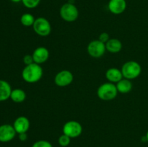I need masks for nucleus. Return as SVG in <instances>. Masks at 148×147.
Segmentation results:
<instances>
[{"label":"nucleus","instance_id":"nucleus-18","mask_svg":"<svg viewBox=\"0 0 148 147\" xmlns=\"http://www.w3.org/2000/svg\"><path fill=\"white\" fill-rule=\"evenodd\" d=\"M36 20L34 16L30 13H25L20 17V22L25 27H30L33 26Z\"/></svg>","mask_w":148,"mask_h":147},{"label":"nucleus","instance_id":"nucleus-23","mask_svg":"<svg viewBox=\"0 0 148 147\" xmlns=\"http://www.w3.org/2000/svg\"><path fill=\"white\" fill-rule=\"evenodd\" d=\"M110 39V36L107 33H102L101 35H99V38H98V40H100V41H101L102 43H106Z\"/></svg>","mask_w":148,"mask_h":147},{"label":"nucleus","instance_id":"nucleus-15","mask_svg":"<svg viewBox=\"0 0 148 147\" xmlns=\"http://www.w3.org/2000/svg\"><path fill=\"white\" fill-rule=\"evenodd\" d=\"M107 51L111 53H117L122 49V43L117 38H110L106 43Z\"/></svg>","mask_w":148,"mask_h":147},{"label":"nucleus","instance_id":"nucleus-26","mask_svg":"<svg viewBox=\"0 0 148 147\" xmlns=\"http://www.w3.org/2000/svg\"><path fill=\"white\" fill-rule=\"evenodd\" d=\"M145 136H146V138H147V142H148V131H147V133H146Z\"/></svg>","mask_w":148,"mask_h":147},{"label":"nucleus","instance_id":"nucleus-2","mask_svg":"<svg viewBox=\"0 0 148 147\" xmlns=\"http://www.w3.org/2000/svg\"><path fill=\"white\" fill-rule=\"evenodd\" d=\"M118 94L116 86L111 82H106L99 86L97 90L98 98L104 101H109L115 99Z\"/></svg>","mask_w":148,"mask_h":147},{"label":"nucleus","instance_id":"nucleus-8","mask_svg":"<svg viewBox=\"0 0 148 147\" xmlns=\"http://www.w3.org/2000/svg\"><path fill=\"white\" fill-rule=\"evenodd\" d=\"M74 76L69 70H62L58 72L54 77L55 84L59 87H65L72 83Z\"/></svg>","mask_w":148,"mask_h":147},{"label":"nucleus","instance_id":"nucleus-14","mask_svg":"<svg viewBox=\"0 0 148 147\" xmlns=\"http://www.w3.org/2000/svg\"><path fill=\"white\" fill-rule=\"evenodd\" d=\"M12 90L11 86L8 82L0 79V102L6 101L10 98Z\"/></svg>","mask_w":148,"mask_h":147},{"label":"nucleus","instance_id":"nucleus-4","mask_svg":"<svg viewBox=\"0 0 148 147\" xmlns=\"http://www.w3.org/2000/svg\"><path fill=\"white\" fill-rule=\"evenodd\" d=\"M60 17L64 21L72 22L77 20L79 17V11L73 3L68 2L62 6L59 11Z\"/></svg>","mask_w":148,"mask_h":147},{"label":"nucleus","instance_id":"nucleus-10","mask_svg":"<svg viewBox=\"0 0 148 147\" xmlns=\"http://www.w3.org/2000/svg\"><path fill=\"white\" fill-rule=\"evenodd\" d=\"M32 56L34 60V63L40 65L47 61L49 58V51L46 47L40 46L35 49Z\"/></svg>","mask_w":148,"mask_h":147},{"label":"nucleus","instance_id":"nucleus-22","mask_svg":"<svg viewBox=\"0 0 148 147\" xmlns=\"http://www.w3.org/2000/svg\"><path fill=\"white\" fill-rule=\"evenodd\" d=\"M23 62H24V63L25 64V66L33 63H34V60H33V56L30 54L25 55V56L23 57Z\"/></svg>","mask_w":148,"mask_h":147},{"label":"nucleus","instance_id":"nucleus-20","mask_svg":"<svg viewBox=\"0 0 148 147\" xmlns=\"http://www.w3.org/2000/svg\"><path fill=\"white\" fill-rule=\"evenodd\" d=\"M40 0H22L23 5L28 9H33L37 7Z\"/></svg>","mask_w":148,"mask_h":147},{"label":"nucleus","instance_id":"nucleus-7","mask_svg":"<svg viewBox=\"0 0 148 147\" xmlns=\"http://www.w3.org/2000/svg\"><path fill=\"white\" fill-rule=\"evenodd\" d=\"M63 133L69 138H74L79 137L82 133V126L76 120H69L63 126Z\"/></svg>","mask_w":148,"mask_h":147},{"label":"nucleus","instance_id":"nucleus-3","mask_svg":"<svg viewBox=\"0 0 148 147\" xmlns=\"http://www.w3.org/2000/svg\"><path fill=\"white\" fill-rule=\"evenodd\" d=\"M121 71L124 78L132 80L140 76L142 72V67L138 62L129 61L123 64Z\"/></svg>","mask_w":148,"mask_h":147},{"label":"nucleus","instance_id":"nucleus-21","mask_svg":"<svg viewBox=\"0 0 148 147\" xmlns=\"http://www.w3.org/2000/svg\"><path fill=\"white\" fill-rule=\"evenodd\" d=\"M32 147H53L49 141L46 140H40L33 144Z\"/></svg>","mask_w":148,"mask_h":147},{"label":"nucleus","instance_id":"nucleus-19","mask_svg":"<svg viewBox=\"0 0 148 147\" xmlns=\"http://www.w3.org/2000/svg\"><path fill=\"white\" fill-rule=\"evenodd\" d=\"M59 144L62 147H66L67 146L69 145L71 141V138H69L68 135H65V134H62V135H60L59 138Z\"/></svg>","mask_w":148,"mask_h":147},{"label":"nucleus","instance_id":"nucleus-25","mask_svg":"<svg viewBox=\"0 0 148 147\" xmlns=\"http://www.w3.org/2000/svg\"><path fill=\"white\" fill-rule=\"evenodd\" d=\"M11 1H12V2L14 3H19L20 2V1H22V0H10Z\"/></svg>","mask_w":148,"mask_h":147},{"label":"nucleus","instance_id":"nucleus-9","mask_svg":"<svg viewBox=\"0 0 148 147\" xmlns=\"http://www.w3.org/2000/svg\"><path fill=\"white\" fill-rule=\"evenodd\" d=\"M16 133L13 125L10 124L0 125V142L6 143L12 141L15 137Z\"/></svg>","mask_w":148,"mask_h":147},{"label":"nucleus","instance_id":"nucleus-17","mask_svg":"<svg viewBox=\"0 0 148 147\" xmlns=\"http://www.w3.org/2000/svg\"><path fill=\"white\" fill-rule=\"evenodd\" d=\"M10 99L15 103H21L26 99V93L22 89H14L12 90Z\"/></svg>","mask_w":148,"mask_h":147},{"label":"nucleus","instance_id":"nucleus-24","mask_svg":"<svg viewBox=\"0 0 148 147\" xmlns=\"http://www.w3.org/2000/svg\"><path fill=\"white\" fill-rule=\"evenodd\" d=\"M19 139L21 141H25L27 139V133H23L19 134Z\"/></svg>","mask_w":148,"mask_h":147},{"label":"nucleus","instance_id":"nucleus-5","mask_svg":"<svg viewBox=\"0 0 148 147\" xmlns=\"http://www.w3.org/2000/svg\"><path fill=\"white\" fill-rule=\"evenodd\" d=\"M33 28L36 34L42 37L49 35L51 33V25L49 20L45 17H38L36 19Z\"/></svg>","mask_w":148,"mask_h":147},{"label":"nucleus","instance_id":"nucleus-12","mask_svg":"<svg viewBox=\"0 0 148 147\" xmlns=\"http://www.w3.org/2000/svg\"><path fill=\"white\" fill-rule=\"evenodd\" d=\"M108 7L113 14H120L127 9V1L126 0H110Z\"/></svg>","mask_w":148,"mask_h":147},{"label":"nucleus","instance_id":"nucleus-16","mask_svg":"<svg viewBox=\"0 0 148 147\" xmlns=\"http://www.w3.org/2000/svg\"><path fill=\"white\" fill-rule=\"evenodd\" d=\"M116 86L118 92H120L121 94L129 93V92H131L133 87L131 80L125 79V78H123L121 80L117 82Z\"/></svg>","mask_w":148,"mask_h":147},{"label":"nucleus","instance_id":"nucleus-6","mask_svg":"<svg viewBox=\"0 0 148 147\" xmlns=\"http://www.w3.org/2000/svg\"><path fill=\"white\" fill-rule=\"evenodd\" d=\"M88 53L91 57L98 59L105 54L106 51L105 43H102L99 40H94L90 42L87 47Z\"/></svg>","mask_w":148,"mask_h":147},{"label":"nucleus","instance_id":"nucleus-11","mask_svg":"<svg viewBox=\"0 0 148 147\" xmlns=\"http://www.w3.org/2000/svg\"><path fill=\"white\" fill-rule=\"evenodd\" d=\"M30 120L25 116H20L16 118L13 123V127L18 134L27 133L30 128Z\"/></svg>","mask_w":148,"mask_h":147},{"label":"nucleus","instance_id":"nucleus-13","mask_svg":"<svg viewBox=\"0 0 148 147\" xmlns=\"http://www.w3.org/2000/svg\"><path fill=\"white\" fill-rule=\"evenodd\" d=\"M106 78L111 83H117L124 78L122 72L118 68H110L106 72Z\"/></svg>","mask_w":148,"mask_h":147},{"label":"nucleus","instance_id":"nucleus-1","mask_svg":"<svg viewBox=\"0 0 148 147\" xmlns=\"http://www.w3.org/2000/svg\"><path fill=\"white\" fill-rule=\"evenodd\" d=\"M43 74V71L40 64L31 63L25 66L22 71V77L25 82L33 84L39 82Z\"/></svg>","mask_w":148,"mask_h":147}]
</instances>
